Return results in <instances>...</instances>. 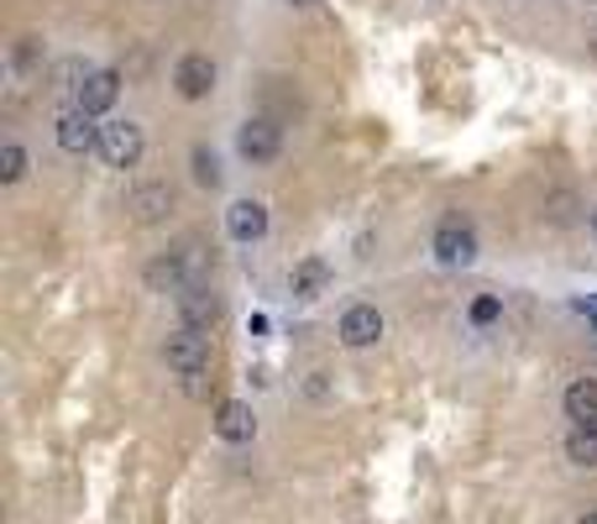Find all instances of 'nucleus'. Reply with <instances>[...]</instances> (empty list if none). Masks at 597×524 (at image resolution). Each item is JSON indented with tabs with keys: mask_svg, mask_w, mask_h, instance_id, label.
<instances>
[{
	"mask_svg": "<svg viewBox=\"0 0 597 524\" xmlns=\"http://www.w3.org/2000/svg\"><path fill=\"white\" fill-rule=\"evenodd\" d=\"M587 226H593V237H597V210H593V216H587Z\"/></svg>",
	"mask_w": 597,
	"mask_h": 524,
	"instance_id": "5701e85b",
	"label": "nucleus"
},
{
	"mask_svg": "<svg viewBox=\"0 0 597 524\" xmlns=\"http://www.w3.org/2000/svg\"><path fill=\"white\" fill-rule=\"evenodd\" d=\"M142 279H147L153 294H174V300H179L189 283H205V247H199L195 237H184L174 252H163V258L147 262Z\"/></svg>",
	"mask_w": 597,
	"mask_h": 524,
	"instance_id": "f257e3e1",
	"label": "nucleus"
},
{
	"mask_svg": "<svg viewBox=\"0 0 597 524\" xmlns=\"http://www.w3.org/2000/svg\"><path fill=\"white\" fill-rule=\"evenodd\" d=\"M561 404H566V420L572 425H597V378H572Z\"/></svg>",
	"mask_w": 597,
	"mask_h": 524,
	"instance_id": "2eb2a0df",
	"label": "nucleus"
},
{
	"mask_svg": "<svg viewBox=\"0 0 597 524\" xmlns=\"http://www.w3.org/2000/svg\"><path fill=\"white\" fill-rule=\"evenodd\" d=\"M189 174H195L199 189H220L226 184V168H220V153L210 142H195V153H189Z\"/></svg>",
	"mask_w": 597,
	"mask_h": 524,
	"instance_id": "dca6fc26",
	"label": "nucleus"
},
{
	"mask_svg": "<svg viewBox=\"0 0 597 524\" xmlns=\"http://www.w3.org/2000/svg\"><path fill=\"white\" fill-rule=\"evenodd\" d=\"M304 394H310V399H325V394H331V373H310Z\"/></svg>",
	"mask_w": 597,
	"mask_h": 524,
	"instance_id": "412c9836",
	"label": "nucleus"
},
{
	"mask_svg": "<svg viewBox=\"0 0 597 524\" xmlns=\"http://www.w3.org/2000/svg\"><path fill=\"white\" fill-rule=\"evenodd\" d=\"M216 436L226 446H247L252 436H258V415H252V404L247 399H226L216 409Z\"/></svg>",
	"mask_w": 597,
	"mask_h": 524,
	"instance_id": "9b49d317",
	"label": "nucleus"
},
{
	"mask_svg": "<svg viewBox=\"0 0 597 524\" xmlns=\"http://www.w3.org/2000/svg\"><path fill=\"white\" fill-rule=\"evenodd\" d=\"M226 231H231V242H262V237H268V205L237 200L226 210Z\"/></svg>",
	"mask_w": 597,
	"mask_h": 524,
	"instance_id": "f8f14e48",
	"label": "nucleus"
},
{
	"mask_svg": "<svg viewBox=\"0 0 597 524\" xmlns=\"http://www.w3.org/2000/svg\"><path fill=\"white\" fill-rule=\"evenodd\" d=\"M383 331H388V321H383L378 304H352V310L341 315V325H336L341 346H352V352H367V346H378Z\"/></svg>",
	"mask_w": 597,
	"mask_h": 524,
	"instance_id": "6e6552de",
	"label": "nucleus"
},
{
	"mask_svg": "<svg viewBox=\"0 0 597 524\" xmlns=\"http://www.w3.org/2000/svg\"><path fill=\"white\" fill-rule=\"evenodd\" d=\"M53 137H59V147L69 153V158H84V153H100V126L90 111H80V105H63L59 122H53Z\"/></svg>",
	"mask_w": 597,
	"mask_h": 524,
	"instance_id": "423d86ee",
	"label": "nucleus"
},
{
	"mask_svg": "<svg viewBox=\"0 0 597 524\" xmlns=\"http://www.w3.org/2000/svg\"><path fill=\"white\" fill-rule=\"evenodd\" d=\"M498 315H503V304H498L493 294H482V300L472 304V325H493Z\"/></svg>",
	"mask_w": 597,
	"mask_h": 524,
	"instance_id": "aec40b11",
	"label": "nucleus"
},
{
	"mask_svg": "<svg viewBox=\"0 0 597 524\" xmlns=\"http://www.w3.org/2000/svg\"><path fill=\"white\" fill-rule=\"evenodd\" d=\"M216 80H220V69L210 53H184V59L174 63V90H179V101H210V95H216Z\"/></svg>",
	"mask_w": 597,
	"mask_h": 524,
	"instance_id": "0eeeda50",
	"label": "nucleus"
},
{
	"mask_svg": "<svg viewBox=\"0 0 597 524\" xmlns=\"http://www.w3.org/2000/svg\"><path fill=\"white\" fill-rule=\"evenodd\" d=\"M142 153H147V132L137 122L100 126V158H105V168H137Z\"/></svg>",
	"mask_w": 597,
	"mask_h": 524,
	"instance_id": "7ed1b4c3",
	"label": "nucleus"
},
{
	"mask_svg": "<svg viewBox=\"0 0 597 524\" xmlns=\"http://www.w3.org/2000/svg\"><path fill=\"white\" fill-rule=\"evenodd\" d=\"M566 462L597 467V425H572V430H566Z\"/></svg>",
	"mask_w": 597,
	"mask_h": 524,
	"instance_id": "f3484780",
	"label": "nucleus"
},
{
	"mask_svg": "<svg viewBox=\"0 0 597 524\" xmlns=\"http://www.w3.org/2000/svg\"><path fill=\"white\" fill-rule=\"evenodd\" d=\"M174 304H179V325H195V331H216L220 315H226V300L210 283H189Z\"/></svg>",
	"mask_w": 597,
	"mask_h": 524,
	"instance_id": "1a4fd4ad",
	"label": "nucleus"
},
{
	"mask_svg": "<svg viewBox=\"0 0 597 524\" xmlns=\"http://www.w3.org/2000/svg\"><path fill=\"white\" fill-rule=\"evenodd\" d=\"M163 363L174 367L179 378H205L210 373V331H195V325H174L168 342H163Z\"/></svg>",
	"mask_w": 597,
	"mask_h": 524,
	"instance_id": "f03ea898",
	"label": "nucleus"
},
{
	"mask_svg": "<svg viewBox=\"0 0 597 524\" xmlns=\"http://www.w3.org/2000/svg\"><path fill=\"white\" fill-rule=\"evenodd\" d=\"M577 524H597V509H587V514H582V520Z\"/></svg>",
	"mask_w": 597,
	"mask_h": 524,
	"instance_id": "4be33fe9",
	"label": "nucleus"
},
{
	"mask_svg": "<svg viewBox=\"0 0 597 524\" xmlns=\"http://www.w3.org/2000/svg\"><path fill=\"white\" fill-rule=\"evenodd\" d=\"M237 153L252 163V168L273 163V158L283 153V126L268 122V116H252V122H241V126H237Z\"/></svg>",
	"mask_w": 597,
	"mask_h": 524,
	"instance_id": "39448f33",
	"label": "nucleus"
},
{
	"mask_svg": "<svg viewBox=\"0 0 597 524\" xmlns=\"http://www.w3.org/2000/svg\"><path fill=\"white\" fill-rule=\"evenodd\" d=\"M21 179H27V147L11 137L0 147V184H21Z\"/></svg>",
	"mask_w": 597,
	"mask_h": 524,
	"instance_id": "a211bd4d",
	"label": "nucleus"
},
{
	"mask_svg": "<svg viewBox=\"0 0 597 524\" xmlns=\"http://www.w3.org/2000/svg\"><path fill=\"white\" fill-rule=\"evenodd\" d=\"M42 53H48L42 38H17V48H11V69H17V74H32V69L42 63Z\"/></svg>",
	"mask_w": 597,
	"mask_h": 524,
	"instance_id": "6ab92c4d",
	"label": "nucleus"
},
{
	"mask_svg": "<svg viewBox=\"0 0 597 524\" xmlns=\"http://www.w3.org/2000/svg\"><path fill=\"white\" fill-rule=\"evenodd\" d=\"M325 289H331V262L325 258H304L289 268V294L294 300H320Z\"/></svg>",
	"mask_w": 597,
	"mask_h": 524,
	"instance_id": "4468645a",
	"label": "nucleus"
},
{
	"mask_svg": "<svg viewBox=\"0 0 597 524\" xmlns=\"http://www.w3.org/2000/svg\"><path fill=\"white\" fill-rule=\"evenodd\" d=\"M116 101H121V74L116 69H90V74L80 80V90H74V105L90 111V116H105Z\"/></svg>",
	"mask_w": 597,
	"mask_h": 524,
	"instance_id": "9d476101",
	"label": "nucleus"
},
{
	"mask_svg": "<svg viewBox=\"0 0 597 524\" xmlns=\"http://www.w3.org/2000/svg\"><path fill=\"white\" fill-rule=\"evenodd\" d=\"M430 252H436L440 268H472L478 262V231L467 221H440L436 237H430Z\"/></svg>",
	"mask_w": 597,
	"mask_h": 524,
	"instance_id": "20e7f679",
	"label": "nucleus"
},
{
	"mask_svg": "<svg viewBox=\"0 0 597 524\" xmlns=\"http://www.w3.org/2000/svg\"><path fill=\"white\" fill-rule=\"evenodd\" d=\"M289 6H320V0H289Z\"/></svg>",
	"mask_w": 597,
	"mask_h": 524,
	"instance_id": "b1692460",
	"label": "nucleus"
},
{
	"mask_svg": "<svg viewBox=\"0 0 597 524\" xmlns=\"http://www.w3.org/2000/svg\"><path fill=\"white\" fill-rule=\"evenodd\" d=\"M126 210H132V221L153 226V221H163V216L174 210V189H168V184H137L132 200H126Z\"/></svg>",
	"mask_w": 597,
	"mask_h": 524,
	"instance_id": "ddd939ff",
	"label": "nucleus"
}]
</instances>
